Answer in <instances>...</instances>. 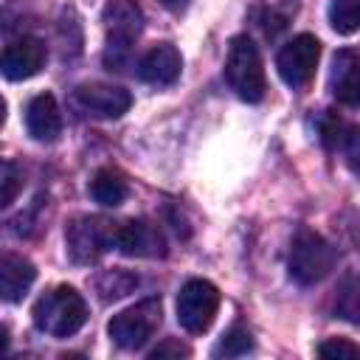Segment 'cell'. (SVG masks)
I'll return each instance as SVG.
<instances>
[{
	"mask_svg": "<svg viewBox=\"0 0 360 360\" xmlns=\"http://www.w3.org/2000/svg\"><path fill=\"white\" fill-rule=\"evenodd\" d=\"M115 248L124 256H138V259H158L166 256V239L160 228L149 219H127L118 225V242Z\"/></svg>",
	"mask_w": 360,
	"mask_h": 360,
	"instance_id": "obj_10",
	"label": "cell"
},
{
	"mask_svg": "<svg viewBox=\"0 0 360 360\" xmlns=\"http://www.w3.org/2000/svg\"><path fill=\"white\" fill-rule=\"evenodd\" d=\"M335 262H338L335 248L321 233L301 228L290 245L287 270L298 284H318L321 278H326L332 273Z\"/></svg>",
	"mask_w": 360,
	"mask_h": 360,
	"instance_id": "obj_4",
	"label": "cell"
},
{
	"mask_svg": "<svg viewBox=\"0 0 360 360\" xmlns=\"http://www.w3.org/2000/svg\"><path fill=\"white\" fill-rule=\"evenodd\" d=\"M25 129L39 143H53L62 135V112L51 93H39L25 107Z\"/></svg>",
	"mask_w": 360,
	"mask_h": 360,
	"instance_id": "obj_14",
	"label": "cell"
},
{
	"mask_svg": "<svg viewBox=\"0 0 360 360\" xmlns=\"http://www.w3.org/2000/svg\"><path fill=\"white\" fill-rule=\"evenodd\" d=\"M225 79L231 84V90L248 101L256 104L264 98L267 90V79H264V65L259 56V48L253 45L250 37H233L228 45V59H225Z\"/></svg>",
	"mask_w": 360,
	"mask_h": 360,
	"instance_id": "obj_2",
	"label": "cell"
},
{
	"mask_svg": "<svg viewBox=\"0 0 360 360\" xmlns=\"http://www.w3.org/2000/svg\"><path fill=\"white\" fill-rule=\"evenodd\" d=\"M118 225L121 222H112L107 217H76L65 231L70 259L76 264H90L101 253L112 250L118 242Z\"/></svg>",
	"mask_w": 360,
	"mask_h": 360,
	"instance_id": "obj_5",
	"label": "cell"
},
{
	"mask_svg": "<svg viewBox=\"0 0 360 360\" xmlns=\"http://www.w3.org/2000/svg\"><path fill=\"white\" fill-rule=\"evenodd\" d=\"M329 25L338 34L360 31V0H329Z\"/></svg>",
	"mask_w": 360,
	"mask_h": 360,
	"instance_id": "obj_18",
	"label": "cell"
},
{
	"mask_svg": "<svg viewBox=\"0 0 360 360\" xmlns=\"http://www.w3.org/2000/svg\"><path fill=\"white\" fill-rule=\"evenodd\" d=\"M127 180L118 174V172H112V169H101L96 177H93V183H90V194H93V200L98 202V205H107V208H115V205H121L124 200H127Z\"/></svg>",
	"mask_w": 360,
	"mask_h": 360,
	"instance_id": "obj_16",
	"label": "cell"
},
{
	"mask_svg": "<svg viewBox=\"0 0 360 360\" xmlns=\"http://www.w3.org/2000/svg\"><path fill=\"white\" fill-rule=\"evenodd\" d=\"M160 301L158 298H143L132 307H127L124 312L112 315V321L107 323V332L112 338L115 346L135 352L141 346H146L152 340V335L160 326Z\"/></svg>",
	"mask_w": 360,
	"mask_h": 360,
	"instance_id": "obj_6",
	"label": "cell"
},
{
	"mask_svg": "<svg viewBox=\"0 0 360 360\" xmlns=\"http://www.w3.org/2000/svg\"><path fill=\"white\" fill-rule=\"evenodd\" d=\"M329 93L343 107H360V53L354 48H340L332 56Z\"/></svg>",
	"mask_w": 360,
	"mask_h": 360,
	"instance_id": "obj_12",
	"label": "cell"
},
{
	"mask_svg": "<svg viewBox=\"0 0 360 360\" xmlns=\"http://www.w3.org/2000/svg\"><path fill=\"white\" fill-rule=\"evenodd\" d=\"M45 59H48V51H45L42 39L20 37V39L8 42L6 51H3V76L8 82L31 79L45 68Z\"/></svg>",
	"mask_w": 360,
	"mask_h": 360,
	"instance_id": "obj_11",
	"label": "cell"
},
{
	"mask_svg": "<svg viewBox=\"0 0 360 360\" xmlns=\"http://www.w3.org/2000/svg\"><path fill=\"white\" fill-rule=\"evenodd\" d=\"M0 186H3V191H0V205H11L14 197H17V191L22 188V172L17 169V163L3 160V177H0Z\"/></svg>",
	"mask_w": 360,
	"mask_h": 360,
	"instance_id": "obj_22",
	"label": "cell"
},
{
	"mask_svg": "<svg viewBox=\"0 0 360 360\" xmlns=\"http://www.w3.org/2000/svg\"><path fill=\"white\" fill-rule=\"evenodd\" d=\"M335 315L352 326H360V276H346L338 284Z\"/></svg>",
	"mask_w": 360,
	"mask_h": 360,
	"instance_id": "obj_17",
	"label": "cell"
},
{
	"mask_svg": "<svg viewBox=\"0 0 360 360\" xmlns=\"http://www.w3.org/2000/svg\"><path fill=\"white\" fill-rule=\"evenodd\" d=\"M31 315H34V326L39 332H45L51 338H70L84 326L87 304L73 287L62 284V287L48 290L45 295H39Z\"/></svg>",
	"mask_w": 360,
	"mask_h": 360,
	"instance_id": "obj_1",
	"label": "cell"
},
{
	"mask_svg": "<svg viewBox=\"0 0 360 360\" xmlns=\"http://www.w3.org/2000/svg\"><path fill=\"white\" fill-rule=\"evenodd\" d=\"M346 158V166L354 172V177L360 180V127H346L340 146H338Z\"/></svg>",
	"mask_w": 360,
	"mask_h": 360,
	"instance_id": "obj_21",
	"label": "cell"
},
{
	"mask_svg": "<svg viewBox=\"0 0 360 360\" xmlns=\"http://www.w3.org/2000/svg\"><path fill=\"white\" fill-rule=\"evenodd\" d=\"M318 354L326 360H340V357H360V346L346 340V338H329L318 346Z\"/></svg>",
	"mask_w": 360,
	"mask_h": 360,
	"instance_id": "obj_23",
	"label": "cell"
},
{
	"mask_svg": "<svg viewBox=\"0 0 360 360\" xmlns=\"http://www.w3.org/2000/svg\"><path fill=\"white\" fill-rule=\"evenodd\" d=\"M135 284H138L135 276H129V273H124V270H112V273H104V276L98 278L96 287H98L101 298L110 301V298H121V295H127Z\"/></svg>",
	"mask_w": 360,
	"mask_h": 360,
	"instance_id": "obj_20",
	"label": "cell"
},
{
	"mask_svg": "<svg viewBox=\"0 0 360 360\" xmlns=\"http://www.w3.org/2000/svg\"><path fill=\"white\" fill-rule=\"evenodd\" d=\"M318 59H321V42L312 34H298L278 51L276 68H278V76L284 84L304 87L312 79Z\"/></svg>",
	"mask_w": 360,
	"mask_h": 360,
	"instance_id": "obj_8",
	"label": "cell"
},
{
	"mask_svg": "<svg viewBox=\"0 0 360 360\" xmlns=\"http://www.w3.org/2000/svg\"><path fill=\"white\" fill-rule=\"evenodd\" d=\"M217 309H219V290L211 281L191 278L180 287V292H177V323L186 332H191V335L205 332L214 323Z\"/></svg>",
	"mask_w": 360,
	"mask_h": 360,
	"instance_id": "obj_7",
	"label": "cell"
},
{
	"mask_svg": "<svg viewBox=\"0 0 360 360\" xmlns=\"http://www.w3.org/2000/svg\"><path fill=\"white\" fill-rule=\"evenodd\" d=\"M149 357L152 360H160V357H188V346H183L180 340H163L160 346H155L152 352H149Z\"/></svg>",
	"mask_w": 360,
	"mask_h": 360,
	"instance_id": "obj_24",
	"label": "cell"
},
{
	"mask_svg": "<svg viewBox=\"0 0 360 360\" xmlns=\"http://www.w3.org/2000/svg\"><path fill=\"white\" fill-rule=\"evenodd\" d=\"M160 3H163L166 8H183V6L188 3V0H160Z\"/></svg>",
	"mask_w": 360,
	"mask_h": 360,
	"instance_id": "obj_25",
	"label": "cell"
},
{
	"mask_svg": "<svg viewBox=\"0 0 360 360\" xmlns=\"http://www.w3.org/2000/svg\"><path fill=\"white\" fill-rule=\"evenodd\" d=\"M34 278H37V270L28 259H22L17 253H3V259H0V292L8 304L22 301V295L28 292Z\"/></svg>",
	"mask_w": 360,
	"mask_h": 360,
	"instance_id": "obj_15",
	"label": "cell"
},
{
	"mask_svg": "<svg viewBox=\"0 0 360 360\" xmlns=\"http://www.w3.org/2000/svg\"><path fill=\"white\" fill-rule=\"evenodd\" d=\"M73 104L93 118H118L129 110L132 96H129V90H124L118 84L84 82L73 90Z\"/></svg>",
	"mask_w": 360,
	"mask_h": 360,
	"instance_id": "obj_9",
	"label": "cell"
},
{
	"mask_svg": "<svg viewBox=\"0 0 360 360\" xmlns=\"http://www.w3.org/2000/svg\"><path fill=\"white\" fill-rule=\"evenodd\" d=\"M180 70H183L180 51L174 45H169V42L155 45L138 62V79L146 82V84H155V87H166V84L177 82Z\"/></svg>",
	"mask_w": 360,
	"mask_h": 360,
	"instance_id": "obj_13",
	"label": "cell"
},
{
	"mask_svg": "<svg viewBox=\"0 0 360 360\" xmlns=\"http://www.w3.org/2000/svg\"><path fill=\"white\" fill-rule=\"evenodd\" d=\"M248 352H253V335L248 329H242V326L228 329L222 335V340L217 343V349H214L217 357H242Z\"/></svg>",
	"mask_w": 360,
	"mask_h": 360,
	"instance_id": "obj_19",
	"label": "cell"
},
{
	"mask_svg": "<svg viewBox=\"0 0 360 360\" xmlns=\"http://www.w3.org/2000/svg\"><path fill=\"white\" fill-rule=\"evenodd\" d=\"M104 25H107V48L104 65L121 70L129 59L132 42L143 31V11L135 0H110L104 6Z\"/></svg>",
	"mask_w": 360,
	"mask_h": 360,
	"instance_id": "obj_3",
	"label": "cell"
}]
</instances>
